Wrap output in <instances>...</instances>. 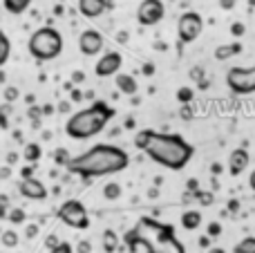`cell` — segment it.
<instances>
[{
  "instance_id": "cell-1",
  "label": "cell",
  "mask_w": 255,
  "mask_h": 253,
  "mask_svg": "<svg viewBox=\"0 0 255 253\" xmlns=\"http://www.w3.org/2000/svg\"><path fill=\"white\" fill-rule=\"evenodd\" d=\"M124 242L130 253H134L139 247L145 253H188L184 242L177 238L175 227L154 218H139L124 236Z\"/></svg>"
},
{
  "instance_id": "cell-2",
  "label": "cell",
  "mask_w": 255,
  "mask_h": 253,
  "mask_svg": "<svg viewBox=\"0 0 255 253\" xmlns=\"http://www.w3.org/2000/svg\"><path fill=\"white\" fill-rule=\"evenodd\" d=\"M130 166V155L124 148L115 143H97L90 150L72 157L67 164V170L72 175H79L83 179L90 177H106V175H117Z\"/></svg>"
},
{
  "instance_id": "cell-3",
  "label": "cell",
  "mask_w": 255,
  "mask_h": 253,
  "mask_svg": "<svg viewBox=\"0 0 255 253\" xmlns=\"http://www.w3.org/2000/svg\"><path fill=\"white\" fill-rule=\"evenodd\" d=\"M145 155L154 161V164L163 166L168 170H181L188 166V161L193 159L195 148L193 143H188L181 134L175 132H150V141L145 146Z\"/></svg>"
},
{
  "instance_id": "cell-4",
  "label": "cell",
  "mask_w": 255,
  "mask_h": 253,
  "mask_svg": "<svg viewBox=\"0 0 255 253\" xmlns=\"http://www.w3.org/2000/svg\"><path fill=\"white\" fill-rule=\"evenodd\" d=\"M115 115H117V110L108 101H94L90 108H83V110L74 112V115L67 119L65 134L76 139V141L92 139L108 128V124L115 119Z\"/></svg>"
},
{
  "instance_id": "cell-5",
  "label": "cell",
  "mask_w": 255,
  "mask_h": 253,
  "mask_svg": "<svg viewBox=\"0 0 255 253\" xmlns=\"http://www.w3.org/2000/svg\"><path fill=\"white\" fill-rule=\"evenodd\" d=\"M63 34L54 27H38L27 40V49L29 54L40 63L54 61L63 54Z\"/></svg>"
},
{
  "instance_id": "cell-6",
  "label": "cell",
  "mask_w": 255,
  "mask_h": 253,
  "mask_svg": "<svg viewBox=\"0 0 255 253\" xmlns=\"http://www.w3.org/2000/svg\"><path fill=\"white\" fill-rule=\"evenodd\" d=\"M56 218L61 220L65 227L76 229V231H85L90 229V213L79 200H65L56 211Z\"/></svg>"
},
{
  "instance_id": "cell-7",
  "label": "cell",
  "mask_w": 255,
  "mask_h": 253,
  "mask_svg": "<svg viewBox=\"0 0 255 253\" xmlns=\"http://www.w3.org/2000/svg\"><path fill=\"white\" fill-rule=\"evenodd\" d=\"M226 85L233 94L247 97L255 92V63L247 67H231L226 72Z\"/></svg>"
},
{
  "instance_id": "cell-8",
  "label": "cell",
  "mask_w": 255,
  "mask_h": 253,
  "mask_svg": "<svg viewBox=\"0 0 255 253\" xmlns=\"http://www.w3.org/2000/svg\"><path fill=\"white\" fill-rule=\"evenodd\" d=\"M202 31H204L202 13L186 11L179 16V20H177V38H179V43H184V45L195 43V40L202 36Z\"/></svg>"
},
{
  "instance_id": "cell-9",
  "label": "cell",
  "mask_w": 255,
  "mask_h": 253,
  "mask_svg": "<svg viewBox=\"0 0 255 253\" xmlns=\"http://www.w3.org/2000/svg\"><path fill=\"white\" fill-rule=\"evenodd\" d=\"M166 16V7L161 0H141L136 7V20L143 27H154L163 20Z\"/></svg>"
},
{
  "instance_id": "cell-10",
  "label": "cell",
  "mask_w": 255,
  "mask_h": 253,
  "mask_svg": "<svg viewBox=\"0 0 255 253\" xmlns=\"http://www.w3.org/2000/svg\"><path fill=\"white\" fill-rule=\"evenodd\" d=\"M121 65H124V56H121L119 52H115V49H110V52L101 54V58L97 61V65H94V74L99 76V79H108V76H119L121 74Z\"/></svg>"
},
{
  "instance_id": "cell-11",
  "label": "cell",
  "mask_w": 255,
  "mask_h": 253,
  "mask_svg": "<svg viewBox=\"0 0 255 253\" xmlns=\"http://www.w3.org/2000/svg\"><path fill=\"white\" fill-rule=\"evenodd\" d=\"M103 47H106V38H103L101 31H97V29L81 31L79 49H81V54H83V56H97V54L103 52Z\"/></svg>"
},
{
  "instance_id": "cell-12",
  "label": "cell",
  "mask_w": 255,
  "mask_h": 253,
  "mask_svg": "<svg viewBox=\"0 0 255 253\" xmlns=\"http://www.w3.org/2000/svg\"><path fill=\"white\" fill-rule=\"evenodd\" d=\"M18 193H20L25 200H36V202H43L47 197V188L40 179L29 177V179H20L18 182Z\"/></svg>"
},
{
  "instance_id": "cell-13",
  "label": "cell",
  "mask_w": 255,
  "mask_h": 253,
  "mask_svg": "<svg viewBox=\"0 0 255 253\" xmlns=\"http://www.w3.org/2000/svg\"><path fill=\"white\" fill-rule=\"evenodd\" d=\"M249 164H251V155H249L247 148H235L229 157V173L233 177H240L249 168Z\"/></svg>"
},
{
  "instance_id": "cell-14",
  "label": "cell",
  "mask_w": 255,
  "mask_h": 253,
  "mask_svg": "<svg viewBox=\"0 0 255 253\" xmlns=\"http://www.w3.org/2000/svg\"><path fill=\"white\" fill-rule=\"evenodd\" d=\"M110 9L108 0H79V13L83 18H99Z\"/></svg>"
},
{
  "instance_id": "cell-15",
  "label": "cell",
  "mask_w": 255,
  "mask_h": 253,
  "mask_svg": "<svg viewBox=\"0 0 255 253\" xmlns=\"http://www.w3.org/2000/svg\"><path fill=\"white\" fill-rule=\"evenodd\" d=\"M117 90H119L121 94H126V97H134L136 90H139V83H136V79L132 74L121 72V74L117 76Z\"/></svg>"
},
{
  "instance_id": "cell-16",
  "label": "cell",
  "mask_w": 255,
  "mask_h": 253,
  "mask_svg": "<svg viewBox=\"0 0 255 253\" xmlns=\"http://www.w3.org/2000/svg\"><path fill=\"white\" fill-rule=\"evenodd\" d=\"M202 227V213L199 211H184L181 213V229L186 231H197Z\"/></svg>"
},
{
  "instance_id": "cell-17",
  "label": "cell",
  "mask_w": 255,
  "mask_h": 253,
  "mask_svg": "<svg viewBox=\"0 0 255 253\" xmlns=\"http://www.w3.org/2000/svg\"><path fill=\"white\" fill-rule=\"evenodd\" d=\"M242 43H229V45H220V47H215V58L217 61H226V58L231 56H238V54H242Z\"/></svg>"
},
{
  "instance_id": "cell-18",
  "label": "cell",
  "mask_w": 255,
  "mask_h": 253,
  "mask_svg": "<svg viewBox=\"0 0 255 253\" xmlns=\"http://www.w3.org/2000/svg\"><path fill=\"white\" fill-rule=\"evenodd\" d=\"M22 157H25V161L29 166L38 164L40 157H43V148H40V143L31 141V143H25V150H22Z\"/></svg>"
},
{
  "instance_id": "cell-19",
  "label": "cell",
  "mask_w": 255,
  "mask_h": 253,
  "mask_svg": "<svg viewBox=\"0 0 255 253\" xmlns=\"http://www.w3.org/2000/svg\"><path fill=\"white\" fill-rule=\"evenodd\" d=\"M31 0H2V7L7 9L9 13H13V16H20V13H25L27 9H29Z\"/></svg>"
},
{
  "instance_id": "cell-20",
  "label": "cell",
  "mask_w": 255,
  "mask_h": 253,
  "mask_svg": "<svg viewBox=\"0 0 255 253\" xmlns=\"http://www.w3.org/2000/svg\"><path fill=\"white\" fill-rule=\"evenodd\" d=\"M117 249H119V236H117L112 229L103 231V251L106 253H117Z\"/></svg>"
},
{
  "instance_id": "cell-21",
  "label": "cell",
  "mask_w": 255,
  "mask_h": 253,
  "mask_svg": "<svg viewBox=\"0 0 255 253\" xmlns=\"http://www.w3.org/2000/svg\"><path fill=\"white\" fill-rule=\"evenodd\" d=\"M233 253H255V236H247L233 247Z\"/></svg>"
},
{
  "instance_id": "cell-22",
  "label": "cell",
  "mask_w": 255,
  "mask_h": 253,
  "mask_svg": "<svg viewBox=\"0 0 255 253\" xmlns=\"http://www.w3.org/2000/svg\"><path fill=\"white\" fill-rule=\"evenodd\" d=\"M0 242H2L4 249H13V247H18V233L7 229V231H2V236H0Z\"/></svg>"
},
{
  "instance_id": "cell-23",
  "label": "cell",
  "mask_w": 255,
  "mask_h": 253,
  "mask_svg": "<svg viewBox=\"0 0 255 253\" xmlns=\"http://www.w3.org/2000/svg\"><path fill=\"white\" fill-rule=\"evenodd\" d=\"M103 195H106V200H119L121 197V184L108 182L106 186H103Z\"/></svg>"
},
{
  "instance_id": "cell-24",
  "label": "cell",
  "mask_w": 255,
  "mask_h": 253,
  "mask_svg": "<svg viewBox=\"0 0 255 253\" xmlns=\"http://www.w3.org/2000/svg\"><path fill=\"white\" fill-rule=\"evenodd\" d=\"M0 45H2V49H0V65H4V63L9 61V52H11V45H9L7 34H0Z\"/></svg>"
},
{
  "instance_id": "cell-25",
  "label": "cell",
  "mask_w": 255,
  "mask_h": 253,
  "mask_svg": "<svg viewBox=\"0 0 255 253\" xmlns=\"http://www.w3.org/2000/svg\"><path fill=\"white\" fill-rule=\"evenodd\" d=\"M72 161V155L65 150V148H56L54 150V164H58V166H65L67 168V164Z\"/></svg>"
},
{
  "instance_id": "cell-26",
  "label": "cell",
  "mask_w": 255,
  "mask_h": 253,
  "mask_svg": "<svg viewBox=\"0 0 255 253\" xmlns=\"http://www.w3.org/2000/svg\"><path fill=\"white\" fill-rule=\"evenodd\" d=\"M150 132H152L150 128L139 130V132H136V137H134V146L139 148V150H145V146H148V141H150Z\"/></svg>"
},
{
  "instance_id": "cell-27",
  "label": "cell",
  "mask_w": 255,
  "mask_h": 253,
  "mask_svg": "<svg viewBox=\"0 0 255 253\" xmlns=\"http://www.w3.org/2000/svg\"><path fill=\"white\" fill-rule=\"evenodd\" d=\"M193 197H195V200H197L202 206H211V204H213V197H215V195H213L211 191H197Z\"/></svg>"
},
{
  "instance_id": "cell-28",
  "label": "cell",
  "mask_w": 255,
  "mask_h": 253,
  "mask_svg": "<svg viewBox=\"0 0 255 253\" xmlns=\"http://www.w3.org/2000/svg\"><path fill=\"white\" fill-rule=\"evenodd\" d=\"M7 220L11 224H22V222H25V211H22V209H11L7 213Z\"/></svg>"
},
{
  "instance_id": "cell-29",
  "label": "cell",
  "mask_w": 255,
  "mask_h": 253,
  "mask_svg": "<svg viewBox=\"0 0 255 253\" xmlns=\"http://www.w3.org/2000/svg\"><path fill=\"white\" fill-rule=\"evenodd\" d=\"M193 90L190 88H179L177 90V101H181V103H190V99H193Z\"/></svg>"
},
{
  "instance_id": "cell-30",
  "label": "cell",
  "mask_w": 255,
  "mask_h": 253,
  "mask_svg": "<svg viewBox=\"0 0 255 253\" xmlns=\"http://www.w3.org/2000/svg\"><path fill=\"white\" fill-rule=\"evenodd\" d=\"M206 236L208 238H220L222 236V224L220 222H211L206 229Z\"/></svg>"
},
{
  "instance_id": "cell-31",
  "label": "cell",
  "mask_w": 255,
  "mask_h": 253,
  "mask_svg": "<svg viewBox=\"0 0 255 253\" xmlns=\"http://www.w3.org/2000/svg\"><path fill=\"white\" fill-rule=\"evenodd\" d=\"M76 249H72V245H67V242H61V245L56 247V249L47 251V253H74Z\"/></svg>"
},
{
  "instance_id": "cell-32",
  "label": "cell",
  "mask_w": 255,
  "mask_h": 253,
  "mask_svg": "<svg viewBox=\"0 0 255 253\" xmlns=\"http://www.w3.org/2000/svg\"><path fill=\"white\" fill-rule=\"evenodd\" d=\"M90 251H92V242L81 240L79 245H76V253H90Z\"/></svg>"
},
{
  "instance_id": "cell-33",
  "label": "cell",
  "mask_w": 255,
  "mask_h": 253,
  "mask_svg": "<svg viewBox=\"0 0 255 253\" xmlns=\"http://www.w3.org/2000/svg\"><path fill=\"white\" fill-rule=\"evenodd\" d=\"M4 99H7V101H13V99H18V90L16 88H4Z\"/></svg>"
},
{
  "instance_id": "cell-34",
  "label": "cell",
  "mask_w": 255,
  "mask_h": 253,
  "mask_svg": "<svg viewBox=\"0 0 255 253\" xmlns=\"http://www.w3.org/2000/svg\"><path fill=\"white\" fill-rule=\"evenodd\" d=\"M186 188H188V193H193L195 195V193L199 191V182L197 179H188V182H186Z\"/></svg>"
},
{
  "instance_id": "cell-35",
  "label": "cell",
  "mask_w": 255,
  "mask_h": 253,
  "mask_svg": "<svg viewBox=\"0 0 255 253\" xmlns=\"http://www.w3.org/2000/svg\"><path fill=\"white\" fill-rule=\"evenodd\" d=\"M25 236L29 238V240H34V238L38 236V227H36V224H29V227H27V231H25Z\"/></svg>"
},
{
  "instance_id": "cell-36",
  "label": "cell",
  "mask_w": 255,
  "mask_h": 253,
  "mask_svg": "<svg viewBox=\"0 0 255 253\" xmlns=\"http://www.w3.org/2000/svg\"><path fill=\"white\" fill-rule=\"evenodd\" d=\"M231 34H233V36H242L244 34V25H242V22H235V25H231Z\"/></svg>"
},
{
  "instance_id": "cell-37",
  "label": "cell",
  "mask_w": 255,
  "mask_h": 253,
  "mask_svg": "<svg viewBox=\"0 0 255 253\" xmlns=\"http://www.w3.org/2000/svg\"><path fill=\"white\" fill-rule=\"evenodd\" d=\"M61 245V240H58L56 236H49L47 238V251H52V249H56V247Z\"/></svg>"
},
{
  "instance_id": "cell-38",
  "label": "cell",
  "mask_w": 255,
  "mask_h": 253,
  "mask_svg": "<svg viewBox=\"0 0 255 253\" xmlns=\"http://www.w3.org/2000/svg\"><path fill=\"white\" fill-rule=\"evenodd\" d=\"M20 177H22V179L34 177V166H27V168H22V170H20Z\"/></svg>"
},
{
  "instance_id": "cell-39",
  "label": "cell",
  "mask_w": 255,
  "mask_h": 253,
  "mask_svg": "<svg viewBox=\"0 0 255 253\" xmlns=\"http://www.w3.org/2000/svg\"><path fill=\"white\" fill-rule=\"evenodd\" d=\"M141 70H143V74H145V76H152V74H154V65H152V63H145V65L141 67Z\"/></svg>"
},
{
  "instance_id": "cell-40",
  "label": "cell",
  "mask_w": 255,
  "mask_h": 253,
  "mask_svg": "<svg viewBox=\"0 0 255 253\" xmlns=\"http://www.w3.org/2000/svg\"><path fill=\"white\" fill-rule=\"evenodd\" d=\"M222 9H233L235 7V0H220Z\"/></svg>"
},
{
  "instance_id": "cell-41",
  "label": "cell",
  "mask_w": 255,
  "mask_h": 253,
  "mask_svg": "<svg viewBox=\"0 0 255 253\" xmlns=\"http://www.w3.org/2000/svg\"><path fill=\"white\" fill-rule=\"evenodd\" d=\"M190 79H202V67H193L190 70Z\"/></svg>"
},
{
  "instance_id": "cell-42",
  "label": "cell",
  "mask_w": 255,
  "mask_h": 253,
  "mask_svg": "<svg viewBox=\"0 0 255 253\" xmlns=\"http://www.w3.org/2000/svg\"><path fill=\"white\" fill-rule=\"evenodd\" d=\"M199 245H202L204 249L208 251V249H211V238H208V236H206V238H199Z\"/></svg>"
},
{
  "instance_id": "cell-43",
  "label": "cell",
  "mask_w": 255,
  "mask_h": 253,
  "mask_svg": "<svg viewBox=\"0 0 255 253\" xmlns=\"http://www.w3.org/2000/svg\"><path fill=\"white\" fill-rule=\"evenodd\" d=\"M249 186H251V191L255 193V168L251 170V175H249Z\"/></svg>"
},
{
  "instance_id": "cell-44",
  "label": "cell",
  "mask_w": 255,
  "mask_h": 253,
  "mask_svg": "<svg viewBox=\"0 0 255 253\" xmlns=\"http://www.w3.org/2000/svg\"><path fill=\"white\" fill-rule=\"evenodd\" d=\"M72 81H74V83H81V81H83V72H74V74H72Z\"/></svg>"
},
{
  "instance_id": "cell-45",
  "label": "cell",
  "mask_w": 255,
  "mask_h": 253,
  "mask_svg": "<svg viewBox=\"0 0 255 253\" xmlns=\"http://www.w3.org/2000/svg\"><path fill=\"white\" fill-rule=\"evenodd\" d=\"M206 253H226V249H222V247H211Z\"/></svg>"
},
{
  "instance_id": "cell-46",
  "label": "cell",
  "mask_w": 255,
  "mask_h": 253,
  "mask_svg": "<svg viewBox=\"0 0 255 253\" xmlns=\"http://www.w3.org/2000/svg\"><path fill=\"white\" fill-rule=\"evenodd\" d=\"M7 164H16V159H18V155H16V152H9V157H7Z\"/></svg>"
},
{
  "instance_id": "cell-47",
  "label": "cell",
  "mask_w": 255,
  "mask_h": 253,
  "mask_svg": "<svg viewBox=\"0 0 255 253\" xmlns=\"http://www.w3.org/2000/svg\"><path fill=\"white\" fill-rule=\"evenodd\" d=\"M72 99H74V101H81V99H83V97H81V92H76V90L72 88Z\"/></svg>"
},
{
  "instance_id": "cell-48",
  "label": "cell",
  "mask_w": 255,
  "mask_h": 253,
  "mask_svg": "<svg viewBox=\"0 0 255 253\" xmlns=\"http://www.w3.org/2000/svg\"><path fill=\"white\" fill-rule=\"evenodd\" d=\"M220 170H222V166H220V164H213V166H211V173H215V175H217Z\"/></svg>"
},
{
  "instance_id": "cell-49",
  "label": "cell",
  "mask_w": 255,
  "mask_h": 253,
  "mask_svg": "<svg viewBox=\"0 0 255 253\" xmlns=\"http://www.w3.org/2000/svg\"><path fill=\"white\" fill-rule=\"evenodd\" d=\"M126 128H128V130H130V128H134V119H132V117L126 121Z\"/></svg>"
},
{
  "instance_id": "cell-50",
  "label": "cell",
  "mask_w": 255,
  "mask_h": 253,
  "mask_svg": "<svg viewBox=\"0 0 255 253\" xmlns=\"http://www.w3.org/2000/svg\"><path fill=\"white\" fill-rule=\"evenodd\" d=\"M229 209H231V211H238L240 204H238V202H229Z\"/></svg>"
},
{
  "instance_id": "cell-51",
  "label": "cell",
  "mask_w": 255,
  "mask_h": 253,
  "mask_svg": "<svg viewBox=\"0 0 255 253\" xmlns=\"http://www.w3.org/2000/svg\"><path fill=\"white\" fill-rule=\"evenodd\" d=\"M148 195H150V197H157V195H159V191H157V188H150Z\"/></svg>"
},
{
  "instance_id": "cell-52",
  "label": "cell",
  "mask_w": 255,
  "mask_h": 253,
  "mask_svg": "<svg viewBox=\"0 0 255 253\" xmlns=\"http://www.w3.org/2000/svg\"><path fill=\"white\" fill-rule=\"evenodd\" d=\"M58 110H61V112H67V110H70V106H67V103H61V108H58Z\"/></svg>"
}]
</instances>
